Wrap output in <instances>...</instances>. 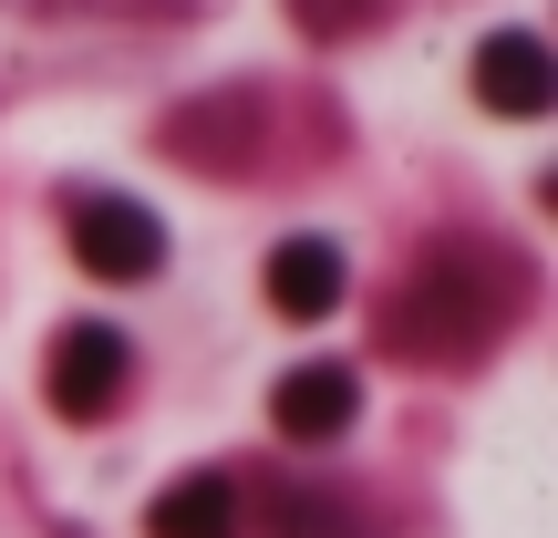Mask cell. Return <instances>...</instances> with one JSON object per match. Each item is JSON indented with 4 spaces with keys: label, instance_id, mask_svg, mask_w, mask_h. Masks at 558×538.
<instances>
[{
    "label": "cell",
    "instance_id": "obj_4",
    "mask_svg": "<svg viewBox=\"0 0 558 538\" xmlns=\"http://www.w3.org/2000/svg\"><path fill=\"white\" fill-rule=\"evenodd\" d=\"M476 104H497L507 124L548 115V104H558V62H548V41H538V32H497V41H476Z\"/></svg>",
    "mask_w": 558,
    "mask_h": 538
},
{
    "label": "cell",
    "instance_id": "obj_6",
    "mask_svg": "<svg viewBox=\"0 0 558 538\" xmlns=\"http://www.w3.org/2000/svg\"><path fill=\"white\" fill-rule=\"evenodd\" d=\"M145 538H239V487H228L218 466L177 477L156 507H145Z\"/></svg>",
    "mask_w": 558,
    "mask_h": 538
},
{
    "label": "cell",
    "instance_id": "obj_5",
    "mask_svg": "<svg viewBox=\"0 0 558 538\" xmlns=\"http://www.w3.org/2000/svg\"><path fill=\"white\" fill-rule=\"evenodd\" d=\"M341 290H352V260H341L331 239H279V249H269V311H279V321L341 311Z\"/></svg>",
    "mask_w": 558,
    "mask_h": 538
},
{
    "label": "cell",
    "instance_id": "obj_2",
    "mask_svg": "<svg viewBox=\"0 0 558 538\" xmlns=\"http://www.w3.org/2000/svg\"><path fill=\"white\" fill-rule=\"evenodd\" d=\"M73 260L94 279H156L166 270V218L135 198H73Z\"/></svg>",
    "mask_w": 558,
    "mask_h": 538
},
{
    "label": "cell",
    "instance_id": "obj_1",
    "mask_svg": "<svg viewBox=\"0 0 558 538\" xmlns=\"http://www.w3.org/2000/svg\"><path fill=\"white\" fill-rule=\"evenodd\" d=\"M124 383H135V342H124L114 321H62V332H52V373H41L52 415L104 425L124 404Z\"/></svg>",
    "mask_w": 558,
    "mask_h": 538
},
{
    "label": "cell",
    "instance_id": "obj_3",
    "mask_svg": "<svg viewBox=\"0 0 558 538\" xmlns=\"http://www.w3.org/2000/svg\"><path fill=\"white\" fill-rule=\"evenodd\" d=\"M352 415H362V373H352V362H300V373H279V394H269V425L290 445L352 435Z\"/></svg>",
    "mask_w": 558,
    "mask_h": 538
},
{
    "label": "cell",
    "instance_id": "obj_7",
    "mask_svg": "<svg viewBox=\"0 0 558 538\" xmlns=\"http://www.w3.org/2000/svg\"><path fill=\"white\" fill-rule=\"evenodd\" d=\"M383 11H393V0H290V21H300V32H320V41H341V32H373Z\"/></svg>",
    "mask_w": 558,
    "mask_h": 538
}]
</instances>
